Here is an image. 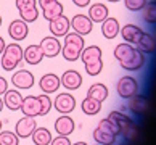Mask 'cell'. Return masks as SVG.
<instances>
[{"instance_id":"obj_29","label":"cell","mask_w":156,"mask_h":145,"mask_svg":"<svg viewBox=\"0 0 156 145\" xmlns=\"http://www.w3.org/2000/svg\"><path fill=\"white\" fill-rule=\"evenodd\" d=\"M80 107H82V111L89 116L98 114L101 111V102L95 100V98H90V97H85L82 103H80Z\"/></svg>"},{"instance_id":"obj_9","label":"cell","mask_w":156,"mask_h":145,"mask_svg":"<svg viewBox=\"0 0 156 145\" xmlns=\"http://www.w3.org/2000/svg\"><path fill=\"white\" fill-rule=\"evenodd\" d=\"M55 110L60 114H69L74 111L76 108V98H74L69 92H63V94H58L53 102Z\"/></svg>"},{"instance_id":"obj_35","label":"cell","mask_w":156,"mask_h":145,"mask_svg":"<svg viewBox=\"0 0 156 145\" xmlns=\"http://www.w3.org/2000/svg\"><path fill=\"white\" fill-rule=\"evenodd\" d=\"M124 3H126V8L130 11H142L148 3V0H124Z\"/></svg>"},{"instance_id":"obj_40","label":"cell","mask_w":156,"mask_h":145,"mask_svg":"<svg viewBox=\"0 0 156 145\" xmlns=\"http://www.w3.org/2000/svg\"><path fill=\"white\" fill-rule=\"evenodd\" d=\"M3 107H5V105H3V100H2V97H0V111L3 110Z\"/></svg>"},{"instance_id":"obj_34","label":"cell","mask_w":156,"mask_h":145,"mask_svg":"<svg viewBox=\"0 0 156 145\" xmlns=\"http://www.w3.org/2000/svg\"><path fill=\"white\" fill-rule=\"evenodd\" d=\"M39 97V102H40V116H45L50 113L51 107H53V102L50 100V97L47 94H42V95H37Z\"/></svg>"},{"instance_id":"obj_45","label":"cell","mask_w":156,"mask_h":145,"mask_svg":"<svg viewBox=\"0 0 156 145\" xmlns=\"http://www.w3.org/2000/svg\"><path fill=\"white\" fill-rule=\"evenodd\" d=\"M121 145H127V143H121Z\"/></svg>"},{"instance_id":"obj_26","label":"cell","mask_w":156,"mask_h":145,"mask_svg":"<svg viewBox=\"0 0 156 145\" xmlns=\"http://www.w3.org/2000/svg\"><path fill=\"white\" fill-rule=\"evenodd\" d=\"M135 49L138 52H142V53H154L156 52V39H154V36H151V34H148V32H143Z\"/></svg>"},{"instance_id":"obj_8","label":"cell","mask_w":156,"mask_h":145,"mask_svg":"<svg viewBox=\"0 0 156 145\" xmlns=\"http://www.w3.org/2000/svg\"><path fill=\"white\" fill-rule=\"evenodd\" d=\"M39 7L42 8V15L47 21H51L63 15V3L60 0H39Z\"/></svg>"},{"instance_id":"obj_27","label":"cell","mask_w":156,"mask_h":145,"mask_svg":"<svg viewBox=\"0 0 156 145\" xmlns=\"http://www.w3.org/2000/svg\"><path fill=\"white\" fill-rule=\"evenodd\" d=\"M87 97L90 98H95V100L98 102H105L106 98H108V87L105 84H101V82H95V84H92L89 87V90H87Z\"/></svg>"},{"instance_id":"obj_11","label":"cell","mask_w":156,"mask_h":145,"mask_svg":"<svg viewBox=\"0 0 156 145\" xmlns=\"http://www.w3.org/2000/svg\"><path fill=\"white\" fill-rule=\"evenodd\" d=\"M11 84H13L16 89H21V90H27L36 84V79H34V74L27 69H20L13 74L11 78Z\"/></svg>"},{"instance_id":"obj_39","label":"cell","mask_w":156,"mask_h":145,"mask_svg":"<svg viewBox=\"0 0 156 145\" xmlns=\"http://www.w3.org/2000/svg\"><path fill=\"white\" fill-rule=\"evenodd\" d=\"M5 47H7V44H5V40H3V37L0 36V55L3 53V50H5Z\"/></svg>"},{"instance_id":"obj_31","label":"cell","mask_w":156,"mask_h":145,"mask_svg":"<svg viewBox=\"0 0 156 145\" xmlns=\"http://www.w3.org/2000/svg\"><path fill=\"white\" fill-rule=\"evenodd\" d=\"M142 18L148 24H156V2H150L142 10Z\"/></svg>"},{"instance_id":"obj_19","label":"cell","mask_w":156,"mask_h":145,"mask_svg":"<svg viewBox=\"0 0 156 145\" xmlns=\"http://www.w3.org/2000/svg\"><path fill=\"white\" fill-rule=\"evenodd\" d=\"M74 129H76V123H74V119L68 114H63L55 121V131L58 132V136L69 137L74 132Z\"/></svg>"},{"instance_id":"obj_16","label":"cell","mask_w":156,"mask_h":145,"mask_svg":"<svg viewBox=\"0 0 156 145\" xmlns=\"http://www.w3.org/2000/svg\"><path fill=\"white\" fill-rule=\"evenodd\" d=\"M60 82L68 90H77L79 87L82 85V76H80L76 69H68V71H65L63 76L60 78Z\"/></svg>"},{"instance_id":"obj_18","label":"cell","mask_w":156,"mask_h":145,"mask_svg":"<svg viewBox=\"0 0 156 145\" xmlns=\"http://www.w3.org/2000/svg\"><path fill=\"white\" fill-rule=\"evenodd\" d=\"M60 78L56 76V74L53 73H47V74H44L42 78H40L39 81V87H40V90L44 92V94H53V92H56L60 89Z\"/></svg>"},{"instance_id":"obj_1","label":"cell","mask_w":156,"mask_h":145,"mask_svg":"<svg viewBox=\"0 0 156 145\" xmlns=\"http://www.w3.org/2000/svg\"><path fill=\"white\" fill-rule=\"evenodd\" d=\"M114 58L119 61L121 68L127 69V71H140L145 66V53L138 52L134 45H130L127 42L116 45Z\"/></svg>"},{"instance_id":"obj_30","label":"cell","mask_w":156,"mask_h":145,"mask_svg":"<svg viewBox=\"0 0 156 145\" xmlns=\"http://www.w3.org/2000/svg\"><path fill=\"white\" fill-rule=\"evenodd\" d=\"M94 139L97 143L100 145H114L116 143V136L111 134V132H106L100 129V127H97V129L94 131Z\"/></svg>"},{"instance_id":"obj_24","label":"cell","mask_w":156,"mask_h":145,"mask_svg":"<svg viewBox=\"0 0 156 145\" xmlns=\"http://www.w3.org/2000/svg\"><path fill=\"white\" fill-rule=\"evenodd\" d=\"M121 31V26H119V21L116 18H108L101 23V34L105 39H114L119 34Z\"/></svg>"},{"instance_id":"obj_44","label":"cell","mask_w":156,"mask_h":145,"mask_svg":"<svg viewBox=\"0 0 156 145\" xmlns=\"http://www.w3.org/2000/svg\"><path fill=\"white\" fill-rule=\"evenodd\" d=\"M0 26H2V16H0Z\"/></svg>"},{"instance_id":"obj_36","label":"cell","mask_w":156,"mask_h":145,"mask_svg":"<svg viewBox=\"0 0 156 145\" xmlns=\"http://www.w3.org/2000/svg\"><path fill=\"white\" fill-rule=\"evenodd\" d=\"M50 145H71V140L66 136H58L56 139H51Z\"/></svg>"},{"instance_id":"obj_46","label":"cell","mask_w":156,"mask_h":145,"mask_svg":"<svg viewBox=\"0 0 156 145\" xmlns=\"http://www.w3.org/2000/svg\"><path fill=\"white\" fill-rule=\"evenodd\" d=\"M97 145H100V143H97Z\"/></svg>"},{"instance_id":"obj_23","label":"cell","mask_w":156,"mask_h":145,"mask_svg":"<svg viewBox=\"0 0 156 145\" xmlns=\"http://www.w3.org/2000/svg\"><path fill=\"white\" fill-rule=\"evenodd\" d=\"M109 16V10L105 3H94L89 8V18L92 23H103Z\"/></svg>"},{"instance_id":"obj_20","label":"cell","mask_w":156,"mask_h":145,"mask_svg":"<svg viewBox=\"0 0 156 145\" xmlns=\"http://www.w3.org/2000/svg\"><path fill=\"white\" fill-rule=\"evenodd\" d=\"M119 32H121V36H122L124 42L130 44V45H137L140 37H142V34H143L142 29L135 24H126V26H122V29H121Z\"/></svg>"},{"instance_id":"obj_21","label":"cell","mask_w":156,"mask_h":145,"mask_svg":"<svg viewBox=\"0 0 156 145\" xmlns=\"http://www.w3.org/2000/svg\"><path fill=\"white\" fill-rule=\"evenodd\" d=\"M23 60H24L27 65H39V63L44 60V53H42L40 45H37V44L27 45L24 49V53H23Z\"/></svg>"},{"instance_id":"obj_10","label":"cell","mask_w":156,"mask_h":145,"mask_svg":"<svg viewBox=\"0 0 156 145\" xmlns=\"http://www.w3.org/2000/svg\"><path fill=\"white\" fill-rule=\"evenodd\" d=\"M69 23H71V27L73 31L79 34V36H87V34L92 32V27H94V23H92V20L89 18V16L85 15H74L71 20H69Z\"/></svg>"},{"instance_id":"obj_4","label":"cell","mask_w":156,"mask_h":145,"mask_svg":"<svg viewBox=\"0 0 156 145\" xmlns=\"http://www.w3.org/2000/svg\"><path fill=\"white\" fill-rule=\"evenodd\" d=\"M23 53H24V50L20 44H8L7 47H5L3 53H2V61H0V65L5 71H13L20 66V63L23 61Z\"/></svg>"},{"instance_id":"obj_41","label":"cell","mask_w":156,"mask_h":145,"mask_svg":"<svg viewBox=\"0 0 156 145\" xmlns=\"http://www.w3.org/2000/svg\"><path fill=\"white\" fill-rule=\"evenodd\" d=\"M71 145H87L85 142H74V143H71Z\"/></svg>"},{"instance_id":"obj_28","label":"cell","mask_w":156,"mask_h":145,"mask_svg":"<svg viewBox=\"0 0 156 145\" xmlns=\"http://www.w3.org/2000/svg\"><path fill=\"white\" fill-rule=\"evenodd\" d=\"M32 142L36 145H50L51 142V132L47 127H36V131L32 132Z\"/></svg>"},{"instance_id":"obj_25","label":"cell","mask_w":156,"mask_h":145,"mask_svg":"<svg viewBox=\"0 0 156 145\" xmlns=\"http://www.w3.org/2000/svg\"><path fill=\"white\" fill-rule=\"evenodd\" d=\"M3 105L11 111H18L23 105V97L18 90H7L3 94Z\"/></svg>"},{"instance_id":"obj_33","label":"cell","mask_w":156,"mask_h":145,"mask_svg":"<svg viewBox=\"0 0 156 145\" xmlns=\"http://www.w3.org/2000/svg\"><path fill=\"white\" fill-rule=\"evenodd\" d=\"M0 145H20V137L11 131H0Z\"/></svg>"},{"instance_id":"obj_38","label":"cell","mask_w":156,"mask_h":145,"mask_svg":"<svg viewBox=\"0 0 156 145\" xmlns=\"http://www.w3.org/2000/svg\"><path fill=\"white\" fill-rule=\"evenodd\" d=\"M73 3L79 8H85V7H89L90 0H73Z\"/></svg>"},{"instance_id":"obj_3","label":"cell","mask_w":156,"mask_h":145,"mask_svg":"<svg viewBox=\"0 0 156 145\" xmlns=\"http://www.w3.org/2000/svg\"><path fill=\"white\" fill-rule=\"evenodd\" d=\"M80 60H82L85 71L89 76H98L103 69V60H101V49L98 45H89L84 47L82 53H80Z\"/></svg>"},{"instance_id":"obj_22","label":"cell","mask_w":156,"mask_h":145,"mask_svg":"<svg viewBox=\"0 0 156 145\" xmlns=\"http://www.w3.org/2000/svg\"><path fill=\"white\" fill-rule=\"evenodd\" d=\"M148 108H150V102L147 97L137 94L135 97L129 98V110L134 114H143L148 111Z\"/></svg>"},{"instance_id":"obj_15","label":"cell","mask_w":156,"mask_h":145,"mask_svg":"<svg viewBox=\"0 0 156 145\" xmlns=\"http://www.w3.org/2000/svg\"><path fill=\"white\" fill-rule=\"evenodd\" d=\"M27 34H29V24L24 23L23 20H15L10 23L8 26V36L16 40V42H20V40H24L27 37Z\"/></svg>"},{"instance_id":"obj_14","label":"cell","mask_w":156,"mask_h":145,"mask_svg":"<svg viewBox=\"0 0 156 145\" xmlns=\"http://www.w3.org/2000/svg\"><path fill=\"white\" fill-rule=\"evenodd\" d=\"M36 118H29V116H24L21 118L15 126V134L18 136L20 139H27L32 136V132L36 131Z\"/></svg>"},{"instance_id":"obj_7","label":"cell","mask_w":156,"mask_h":145,"mask_svg":"<svg viewBox=\"0 0 156 145\" xmlns=\"http://www.w3.org/2000/svg\"><path fill=\"white\" fill-rule=\"evenodd\" d=\"M116 90H118V95L121 98L129 100V98L135 97L138 94V82H137V79L132 78V76H122L118 81Z\"/></svg>"},{"instance_id":"obj_12","label":"cell","mask_w":156,"mask_h":145,"mask_svg":"<svg viewBox=\"0 0 156 145\" xmlns=\"http://www.w3.org/2000/svg\"><path fill=\"white\" fill-rule=\"evenodd\" d=\"M39 45H40V49H42L44 56H47V58H55L61 53V44H60L58 37H55V36L44 37L40 40Z\"/></svg>"},{"instance_id":"obj_37","label":"cell","mask_w":156,"mask_h":145,"mask_svg":"<svg viewBox=\"0 0 156 145\" xmlns=\"http://www.w3.org/2000/svg\"><path fill=\"white\" fill-rule=\"evenodd\" d=\"M7 90H8V81L0 76V97H2Z\"/></svg>"},{"instance_id":"obj_43","label":"cell","mask_w":156,"mask_h":145,"mask_svg":"<svg viewBox=\"0 0 156 145\" xmlns=\"http://www.w3.org/2000/svg\"><path fill=\"white\" fill-rule=\"evenodd\" d=\"M0 131H2V121H0Z\"/></svg>"},{"instance_id":"obj_32","label":"cell","mask_w":156,"mask_h":145,"mask_svg":"<svg viewBox=\"0 0 156 145\" xmlns=\"http://www.w3.org/2000/svg\"><path fill=\"white\" fill-rule=\"evenodd\" d=\"M98 127H100V129H103V131H106V132H111V134H114L116 137L121 134V129H119L118 123H116L114 119H111V118L101 119L100 123H98Z\"/></svg>"},{"instance_id":"obj_5","label":"cell","mask_w":156,"mask_h":145,"mask_svg":"<svg viewBox=\"0 0 156 145\" xmlns=\"http://www.w3.org/2000/svg\"><path fill=\"white\" fill-rule=\"evenodd\" d=\"M108 118H111V119H114L118 123L119 129H121V134L124 136L126 140H135V139L138 137L137 126H135V123L127 114L121 113V111H111Z\"/></svg>"},{"instance_id":"obj_6","label":"cell","mask_w":156,"mask_h":145,"mask_svg":"<svg viewBox=\"0 0 156 145\" xmlns=\"http://www.w3.org/2000/svg\"><path fill=\"white\" fill-rule=\"evenodd\" d=\"M15 7L20 11L21 20L31 24L36 23L39 18V10H37V0H15Z\"/></svg>"},{"instance_id":"obj_13","label":"cell","mask_w":156,"mask_h":145,"mask_svg":"<svg viewBox=\"0 0 156 145\" xmlns=\"http://www.w3.org/2000/svg\"><path fill=\"white\" fill-rule=\"evenodd\" d=\"M48 23H50L48 29H50L51 36H55V37H65L66 34L69 32V29H71L69 18L65 16V15H61V16H58V18L48 21Z\"/></svg>"},{"instance_id":"obj_2","label":"cell","mask_w":156,"mask_h":145,"mask_svg":"<svg viewBox=\"0 0 156 145\" xmlns=\"http://www.w3.org/2000/svg\"><path fill=\"white\" fill-rule=\"evenodd\" d=\"M85 47L84 42V36H79L76 32H68L65 36V40H63V47H61V53L63 58L66 61H77L80 58V53Z\"/></svg>"},{"instance_id":"obj_17","label":"cell","mask_w":156,"mask_h":145,"mask_svg":"<svg viewBox=\"0 0 156 145\" xmlns=\"http://www.w3.org/2000/svg\"><path fill=\"white\" fill-rule=\"evenodd\" d=\"M21 111L24 116H29V118H36L40 116V102L39 97L36 95H27L23 98V105H21Z\"/></svg>"},{"instance_id":"obj_42","label":"cell","mask_w":156,"mask_h":145,"mask_svg":"<svg viewBox=\"0 0 156 145\" xmlns=\"http://www.w3.org/2000/svg\"><path fill=\"white\" fill-rule=\"evenodd\" d=\"M108 2H113V3H116V2H119V0H108Z\"/></svg>"}]
</instances>
